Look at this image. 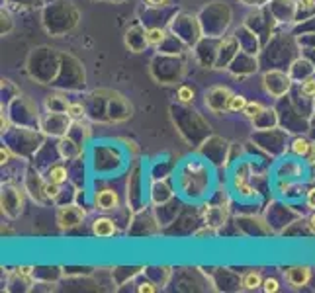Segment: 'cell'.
Wrapping results in <instances>:
<instances>
[{
	"label": "cell",
	"mask_w": 315,
	"mask_h": 293,
	"mask_svg": "<svg viewBox=\"0 0 315 293\" xmlns=\"http://www.w3.org/2000/svg\"><path fill=\"white\" fill-rule=\"evenodd\" d=\"M137 292L139 293H155L157 292V286H155L153 282H141V284L137 286Z\"/></svg>",
	"instance_id": "7402d4cb"
},
{
	"label": "cell",
	"mask_w": 315,
	"mask_h": 293,
	"mask_svg": "<svg viewBox=\"0 0 315 293\" xmlns=\"http://www.w3.org/2000/svg\"><path fill=\"white\" fill-rule=\"evenodd\" d=\"M284 276L292 288H304L312 280V268L310 266H292V268L284 270Z\"/></svg>",
	"instance_id": "8992f818"
},
{
	"label": "cell",
	"mask_w": 315,
	"mask_h": 293,
	"mask_svg": "<svg viewBox=\"0 0 315 293\" xmlns=\"http://www.w3.org/2000/svg\"><path fill=\"white\" fill-rule=\"evenodd\" d=\"M310 229H312V231L315 233V213L312 215V217H310Z\"/></svg>",
	"instance_id": "83f0119b"
},
{
	"label": "cell",
	"mask_w": 315,
	"mask_h": 293,
	"mask_svg": "<svg viewBox=\"0 0 315 293\" xmlns=\"http://www.w3.org/2000/svg\"><path fill=\"white\" fill-rule=\"evenodd\" d=\"M94 205L100 211H114V209H118L119 199H118V194L114 190H100L94 195Z\"/></svg>",
	"instance_id": "52a82bcc"
},
{
	"label": "cell",
	"mask_w": 315,
	"mask_h": 293,
	"mask_svg": "<svg viewBox=\"0 0 315 293\" xmlns=\"http://www.w3.org/2000/svg\"><path fill=\"white\" fill-rule=\"evenodd\" d=\"M312 145H314V143H310L306 137H298V139H294V143H292V152H294L296 156H308L310 150H312Z\"/></svg>",
	"instance_id": "5bb4252c"
},
{
	"label": "cell",
	"mask_w": 315,
	"mask_h": 293,
	"mask_svg": "<svg viewBox=\"0 0 315 293\" xmlns=\"http://www.w3.org/2000/svg\"><path fill=\"white\" fill-rule=\"evenodd\" d=\"M71 102L63 96H49L45 98V108L47 111H59V113H67Z\"/></svg>",
	"instance_id": "7c38bea8"
},
{
	"label": "cell",
	"mask_w": 315,
	"mask_h": 293,
	"mask_svg": "<svg viewBox=\"0 0 315 293\" xmlns=\"http://www.w3.org/2000/svg\"><path fill=\"white\" fill-rule=\"evenodd\" d=\"M0 154H2V164H8L10 162V158H12V150H10V146H2V150H0Z\"/></svg>",
	"instance_id": "cb8c5ba5"
},
{
	"label": "cell",
	"mask_w": 315,
	"mask_h": 293,
	"mask_svg": "<svg viewBox=\"0 0 315 293\" xmlns=\"http://www.w3.org/2000/svg\"><path fill=\"white\" fill-rule=\"evenodd\" d=\"M92 233L94 237L98 239H110L118 233V227H116V221L110 219V217H98L94 223H92Z\"/></svg>",
	"instance_id": "ba28073f"
},
{
	"label": "cell",
	"mask_w": 315,
	"mask_h": 293,
	"mask_svg": "<svg viewBox=\"0 0 315 293\" xmlns=\"http://www.w3.org/2000/svg\"><path fill=\"white\" fill-rule=\"evenodd\" d=\"M302 94L308 98H314L315 96V76H310L302 82Z\"/></svg>",
	"instance_id": "d6986e66"
},
{
	"label": "cell",
	"mask_w": 315,
	"mask_h": 293,
	"mask_svg": "<svg viewBox=\"0 0 315 293\" xmlns=\"http://www.w3.org/2000/svg\"><path fill=\"white\" fill-rule=\"evenodd\" d=\"M10 131V119H8V115L2 111V133H8Z\"/></svg>",
	"instance_id": "484cf974"
},
{
	"label": "cell",
	"mask_w": 315,
	"mask_h": 293,
	"mask_svg": "<svg viewBox=\"0 0 315 293\" xmlns=\"http://www.w3.org/2000/svg\"><path fill=\"white\" fill-rule=\"evenodd\" d=\"M59 152H61V156L65 158V160H71V158H77L80 152H82V145L79 143V141H75V139H71V135L67 133L65 137H61L59 139Z\"/></svg>",
	"instance_id": "9c48e42d"
},
{
	"label": "cell",
	"mask_w": 315,
	"mask_h": 293,
	"mask_svg": "<svg viewBox=\"0 0 315 293\" xmlns=\"http://www.w3.org/2000/svg\"><path fill=\"white\" fill-rule=\"evenodd\" d=\"M24 207V194L18 186H6L2 190V211L8 217H16L18 213H22Z\"/></svg>",
	"instance_id": "3957f363"
},
{
	"label": "cell",
	"mask_w": 315,
	"mask_h": 293,
	"mask_svg": "<svg viewBox=\"0 0 315 293\" xmlns=\"http://www.w3.org/2000/svg\"><path fill=\"white\" fill-rule=\"evenodd\" d=\"M55 217H57V225L61 229H75L84 221L86 211L79 205H63V207L57 209Z\"/></svg>",
	"instance_id": "7a4b0ae2"
},
{
	"label": "cell",
	"mask_w": 315,
	"mask_h": 293,
	"mask_svg": "<svg viewBox=\"0 0 315 293\" xmlns=\"http://www.w3.org/2000/svg\"><path fill=\"white\" fill-rule=\"evenodd\" d=\"M145 39H147V45H153L157 47L160 45L164 39H166V32L162 28H153V30H147L145 32Z\"/></svg>",
	"instance_id": "4fadbf2b"
},
{
	"label": "cell",
	"mask_w": 315,
	"mask_h": 293,
	"mask_svg": "<svg viewBox=\"0 0 315 293\" xmlns=\"http://www.w3.org/2000/svg\"><path fill=\"white\" fill-rule=\"evenodd\" d=\"M263 82H264V90L276 98L284 96V94L290 90V86H292L290 74H286V73H282V71H276V69L264 73Z\"/></svg>",
	"instance_id": "6da1fadb"
},
{
	"label": "cell",
	"mask_w": 315,
	"mask_h": 293,
	"mask_svg": "<svg viewBox=\"0 0 315 293\" xmlns=\"http://www.w3.org/2000/svg\"><path fill=\"white\" fill-rule=\"evenodd\" d=\"M149 6H164L168 0H145Z\"/></svg>",
	"instance_id": "4316f807"
},
{
	"label": "cell",
	"mask_w": 315,
	"mask_h": 293,
	"mask_svg": "<svg viewBox=\"0 0 315 293\" xmlns=\"http://www.w3.org/2000/svg\"><path fill=\"white\" fill-rule=\"evenodd\" d=\"M176 100H178L180 104H184V106L192 104V102H194V90H192L190 86H186V84L178 86V90H176Z\"/></svg>",
	"instance_id": "2e32d148"
},
{
	"label": "cell",
	"mask_w": 315,
	"mask_h": 293,
	"mask_svg": "<svg viewBox=\"0 0 315 293\" xmlns=\"http://www.w3.org/2000/svg\"><path fill=\"white\" fill-rule=\"evenodd\" d=\"M263 282H264V278L259 270H249V272H245V274L241 276V286H243V290H247V292L263 290Z\"/></svg>",
	"instance_id": "30bf717a"
},
{
	"label": "cell",
	"mask_w": 315,
	"mask_h": 293,
	"mask_svg": "<svg viewBox=\"0 0 315 293\" xmlns=\"http://www.w3.org/2000/svg\"><path fill=\"white\" fill-rule=\"evenodd\" d=\"M67 178H69V172H67V168H65L63 164H53L51 168L47 170V174H45V180H47V182L59 184V186L65 184Z\"/></svg>",
	"instance_id": "8fae6325"
},
{
	"label": "cell",
	"mask_w": 315,
	"mask_h": 293,
	"mask_svg": "<svg viewBox=\"0 0 315 293\" xmlns=\"http://www.w3.org/2000/svg\"><path fill=\"white\" fill-rule=\"evenodd\" d=\"M231 96H233V92L227 86H213L206 92V106L213 113H221L227 110Z\"/></svg>",
	"instance_id": "277c9868"
},
{
	"label": "cell",
	"mask_w": 315,
	"mask_h": 293,
	"mask_svg": "<svg viewBox=\"0 0 315 293\" xmlns=\"http://www.w3.org/2000/svg\"><path fill=\"white\" fill-rule=\"evenodd\" d=\"M84 113H86V110H84V106H82L80 102H71V106H69V110H67V115H69L73 121L82 119Z\"/></svg>",
	"instance_id": "e0dca14e"
},
{
	"label": "cell",
	"mask_w": 315,
	"mask_h": 293,
	"mask_svg": "<svg viewBox=\"0 0 315 293\" xmlns=\"http://www.w3.org/2000/svg\"><path fill=\"white\" fill-rule=\"evenodd\" d=\"M306 201H308V207H312L315 211V188H312L310 192H308V197H306Z\"/></svg>",
	"instance_id": "d4e9b609"
},
{
	"label": "cell",
	"mask_w": 315,
	"mask_h": 293,
	"mask_svg": "<svg viewBox=\"0 0 315 293\" xmlns=\"http://www.w3.org/2000/svg\"><path fill=\"white\" fill-rule=\"evenodd\" d=\"M45 182H47V180H45ZM45 194H47V197H49V199H57V197H59V194H61V186H59V184H51V182H47V184H45Z\"/></svg>",
	"instance_id": "44dd1931"
},
{
	"label": "cell",
	"mask_w": 315,
	"mask_h": 293,
	"mask_svg": "<svg viewBox=\"0 0 315 293\" xmlns=\"http://www.w3.org/2000/svg\"><path fill=\"white\" fill-rule=\"evenodd\" d=\"M300 10H310V12H314L315 10V0H298V4H296Z\"/></svg>",
	"instance_id": "603a6c76"
},
{
	"label": "cell",
	"mask_w": 315,
	"mask_h": 293,
	"mask_svg": "<svg viewBox=\"0 0 315 293\" xmlns=\"http://www.w3.org/2000/svg\"><path fill=\"white\" fill-rule=\"evenodd\" d=\"M264 110H266V108H264L261 102H247V106H245V110H243L241 113H245V117H247V119L255 121V119L263 113Z\"/></svg>",
	"instance_id": "9a60e30c"
},
{
	"label": "cell",
	"mask_w": 315,
	"mask_h": 293,
	"mask_svg": "<svg viewBox=\"0 0 315 293\" xmlns=\"http://www.w3.org/2000/svg\"><path fill=\"white\" fill-rule=\"evenodd\" d=\"M245 106H247V98L243 96V94H233L231 100H229L227 110L237 113V111H243V110H245Z\"/></svg>",
	"instance_id": "ac0fdd59"
},
{
	"label": "cell",
	"mask_w": 315,
	"mask_h": 293,
	"mask_svg": "<svg viewBox=\"0 0 315 293\" xmlns=\"http://www.w3.org/2000/svg\"><path fill=\"white\" fill-rule=\"evenodd\" d=\"M227 211H229L227 205H206V209H204L206 227H210L213 231L221 229L227 221Z\"/></svg>",
	"instance_id": "5b68a950"
},
{
	"label": "cell",
	"mask_w": 315,
	"mask_h": 293,
	"mask_svg": "<svg viewBox=\"0 0 315 293\" xmlns=\"http://www.w3.org/2000/svg\"><path fill=\"white\" fill-rule=\"evenodd\" d=\"M280 290V282L276 278H266L263 282V292L264 293H276Z\"/></svg>",
	"instance_id": "ffe728a7"
}]
</instances>
